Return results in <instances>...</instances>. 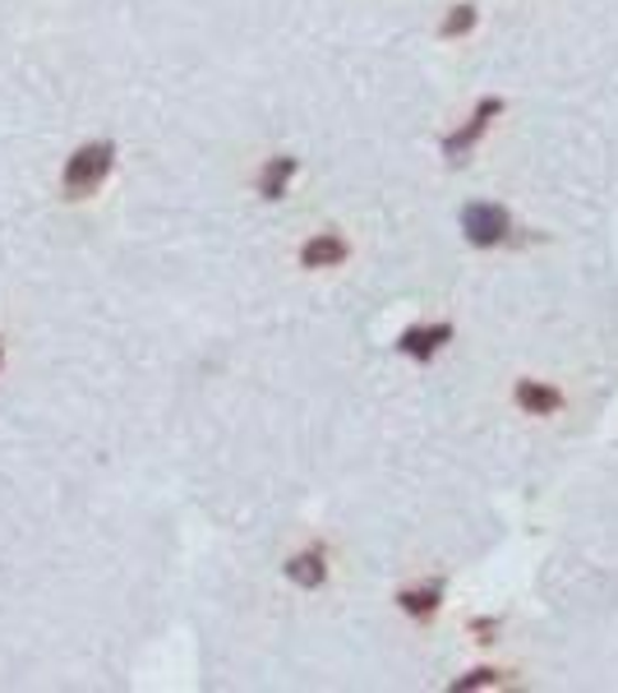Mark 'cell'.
<instances>
[{
    "mask_svg": "<svg viewBox=\"0 0 618 693\" xmlns=\"http://www.w3.org/2000/svg\"><path fill=\"white\" fill-rule=\"evenodd\" d=\"M111 171H116V144L111 139H88L79 144L65 158L61 167V195L74 203V199H93L102 186L111 181Z\"/></svg>",
    "mask_w": 618,
    "mask_h": 693,
    "instance_id": "6da1fadb",
    "label": "cell"
},
{
    "mask_svg": "<svg viewBox=\"0 0 618 693\" xmlns=\"http://www.w3.org/2000/svg\"><path fill=\"white\" fill-rule=\"evenodd\" d=\"M296 260L305 273H328V269H342L351 260V241L342 237L338 227H323L315 231V237H305L300 250H296Z\"/></svg>",
    "mask_w": 618,
    "mask_h": 693,
    "instance_id": "7a4b0ae2",
    "label": "cell"
},
{
    "mask_svg": "<svg viewBox=\"0 0 618 693\" xmlns=\"http://www.w3.org/2000/svg\"><path fill=\"white\" fill-rule=\"evenodd\" d=\"M461 231H467V241L471 245H503L508 241V231H512V218L503 203H471L467 213H461Z\"/></svg>",
    "mask_w": 618,
    "mask_h": 693,
    "instance_id": "3957f363",
    "label": "cell"
},
{
    "mask_svg": "<svg viewBox=\"0 0 618 693\" xmlns=\"http://www.w3.org/2000/svg\"><path fill=\"white\" fill-rule=\"evenodd\" d=\"M296 176H300V158H291V153H273V158H264L259 171H254V190H259V199L277 203V199H287Z\"/></svg>",
    "mask_w": 618,
    "mask_h": 693,
    "instance_id": "277c9868",
    "label": "cell"
},
{
    "mask_svg": "<svg viewBox=\"0 0 618 693\" xmlns=\"http://www.w3.org/2000/svg\"><path fill=\"white\" fill-rule=\"evenodd\" d=\"M494 116H499V102H494V97H480V102H476V112L467 116V125H461V130L452 135V144H448L452 162H461V158H467V153L489 135V130H494Z\"/></svg>",
    "mask_w": 618,
    "mask_h": 693,
    "instance_id": "5b68a950",
    "label": "cell"
},
{
    "mask_svg": "<svg viewBox=\"0 0 618 693\" xmlns=\"http://www.w3.org/2000/svg\"><path fill=\"white\" fill-rule=\"evenodd\" d=\"M287 578L300 587V592H319V587L328 582V550L315 542V546H305L287 559Z\"/></svg>",
    "mask_w": 618,
    "mask_h": 693,
    "instance_id": "8992f818",
    "label": "cell"
},
{
    "mask_svg": "<svg viewBox=\"0 0 618 693\" xmlns=\"http://www.w3.org/2000/svg\"><path fill=\"white\" fill-rule=\"evenodd\" d=\"M518 407L526 417H558L563 412V389H554V384H545V379H522L518 384Z\"/></svg>",
    "mask_w": 618,
    "mask_h": 693,
    "instance_id": "52a82bcc",
    "label": "cell"
},
{
    "mask_svg": "<svg viewBox=\"0 0 618 693\" xmlns=\"http://www.w3.org/2000/svg\"><path fill=\"white\" fill-rule=\"evenodd\" d=\"M448 343H452V324H425V328H406L402 333V351L420 356V361H429V356L444 351Z\"/></svg>",
    "mask_w": 618,
    "mask_h": 693,
    "instance_id": "ba28073f",
    "label": "cell"
},
{
    "mask_svg": "<svg viewBox=\"0 0 618 693\" xmlns=\"http://www.w3.org/2000/svg\"><path fill=\"white\" fill-rule=\"evenodd\" d=\"M476 29V6L461 0V6H448V19H444V38H467Z\"/></svg>",
    "mask_w": 618,
    "mask_h": 693,
    "instance_id": "9c48e42d",
    "label": "cell"
},
{
    "mask_svg": "<svg viewBox=\"0 0 618 693\" xmlns=\"http://www.w3.org/2000/svg\"><path fill=\"white\" fill-rule=\"evenodd\" d=\"M402 606H406V610H416V615L439 610V587H420V592H402Z\"/></svg>",
    "mask_w": 618,
    "mask_h": 693,
    "instance_id": "30bf717a",
    "label": "cell"
},
{
    "mask_svg": "<svg viewBox=\"0 0 618 693\" xmlns=\"http://www.w3.org/2000/svg\"><path fill=\"white\" fill-rule=\"evenodd\" d=\"M0 370H6V343H0Z\"/></svg>",
    "mask_w": 618,
    "mask_h": 693,
    "instance_id": "8fae6325",
    "label": "cell"
}]
</instances>
